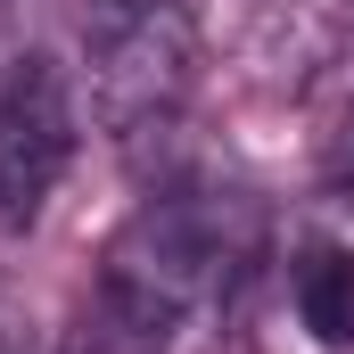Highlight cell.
Returning <instances> with one entry per match:
<instances>
[{
	"instance_id": "1",
	"label": "cell",
	"mask_w": 354,
	"mask_h": 354,
	"mask_svg": "<svg viewBox=\"0 0 354 354\" xmlns=\"http://www.w3.org/2000/svg\"><path fill=\"white\" fill-rule=\"evenodd\" d=\"M256 206H248V189H223V181H165V189H149L132 214H124V231L107 239V256L99 264L124 272L132 288H149V297H165L174 313L189 305H206L231 272L256 256Z\"/></svg>"
},
{
	"instance_id": "2",
	"label": "cell",
	"mask_w": 354,
	"mask_h": 354,
	"mask_svg": "<svg viewBox=\"0 0 354 354\" xmlns=\"http://www.w3.org/2000/svg\"><path fill=\"white\" fill-rule=\"evenodd\" d=\"M83 83L107 132H165L198 91V25L174 0H83Z\"/></svg>"
},
{
	"instance_id": "3",
	"label": "cell",
	"mask_w": 354,
	"mask_h": 354,
	"mask_svg": "<svg viewBox=\"0 0 354 354\" xmlns=\"http://www.w3.org/2000/svg\"><path fill=\"white\" fill-rule=\"evenodd\" d=\"M75 157V91L50 58H17L0 75V231L33 223Z\"/></svg>"
},
{
	"instance_id": "4",
	"label": "cell",
	"mask_w": 354,
	"mask_h": 354,
	"mask_svg": "<svg viewBox=\"0 0 354 354\" xmlns=\"http://www.w3.org/2000/svg\"><path fill=\"white\" fill-rule=\"evenodd\" d=\"M174 322L181 313L165 297H149V288H132L124 272L99 264V280L75 297V322H66L58 354H165L174 346Z\"/></svg>"
},
{
	"instance_id": "5",
	"label": "cell",
	"mask_w": 354,
	"mask_h": 354,
	"mask_svg": "<svg viewBox=\"0 0 354 354\" xmlns=\"http://www.w3.org/2000/svg\"><path fill=\"white\" fill-rule=\"evenodd\" d=\"M297 322L313 346L354 354V248H305L297 256Z\"/></svg>"
},
{
	"instance_id": "6",
	"label": "cell",
	"mask_w": 354,
	"mask_h": 354,
	"mask_svg": "<svg viewBox=\"0 0 354 354\" xmlns=\"http://www.w3.org/2000/svg\"><path fill=\"white\" fill-rule=\"evenodd\" d=\"M322 174H330V189H354V107L330 124V149H322Z\"/></svg>"
}]
</instances>
